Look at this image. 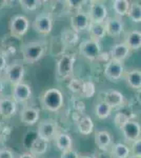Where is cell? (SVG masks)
<instances>
[{"label": "cell", "instance_id": "6da1fadb", "mask_svg": "<svg viewBox=\"0 0 141 158\" xmlns=\"http://www.w3.org/2000/svg\"><path fill=\"white\" fill-rule=\"evenodd\" d=\"M48 52V43L43 40L30 41L21 45L20 53L22 55V61L27 64H34L44 57Z\"/></svg>", "mask_w": 141, "mask_h": 158}, {"label": "cell", "instance_id": "7a4b0ae2", "mask_svg": "<svg viewBox=\"0 0 141 158\" xmlns=\"http://www.w3.org/2000/svg\"><path fill=\"white\" fill-rule=\"evenodd\" d=\"M40 103L42 108L50 112H58L64 104L63 93L59 89H48L40 96Z\"/></svg>", "mask_w": 141, "mask_h": 158}, {"label": "cell", "instance_id": "3957f363", "mask_svg": "<svg viewBox=\"0 0 141 158\" xmlns=\"http://www.w3.org/2000/svg\"><path fill=\"white\" fill-rule=\"evenodd\" d=\"M75 56L71 53H63L56 62V78L58 80H66L73 76Z\"/></svg>", "mask_w": 141, "mask_h": 158}, {"label": "cell", "instance_id": "277c9868", "mask_svg": "<svg viewBox=\"0 0 141 158\" xmlns=\"http://www.w3.org/2000/svg\"><path fill=\"white\" fill-rule=\"evenodd\" d=\"M4 72V80L7 81L12 86L23 82V78L25 75L24 65L21 61H13L6 65Z\"/></svg>", "mask_w": 141, "mask_h": 158}, {"label": "cell", "instance_id": "5b68a950", "mask_svg": "<svg viewBox=\"0 0 141 158\" xmlns=\"http://www.w3.org/2000/svg\"><path fill=\"white\" fill-rule=\"evenodd\" d=\"M79 54L82 56L83 58L88 60H97L99 58L100 54L102 52L101 43L100 41H96L94 39H85L82 42H80L78 47Z\"/></svg>", "mask_w": 141, "mask_h": 158}, {"label": "cell", "instance_id": "8992f818", "mask_svg": "<svg viewBox=\"0 0 141 158\" xmlns=\"http://www.w3.org/2000/svg\"><path fill=\"white\" fill-rule=\"evenodd\" d=\"M88 10V16L91 22L96 23H103L109 17L107 7L102 1H91Z\"/></svg>", "mask_w": 141, "mask_h": 158}, {"label": "cell", "instance_id": "52a82bcc", "mask_svg": "<svg viewBox=\"0 0 141 158\" xmlns=\"http://www.w3.org/2000/svg\"><path fill=\"white\" fill-rule=\"evenodd\" d=\"M30 29V20L23 15H16L10 22V35L17 39L23 37Z\"/></svg>", "mask_w": 141, "mask_h": 158}, {"label": "cell", "instance_id": "ba28073f", "mask_svg": "<svg viewBox=\"0 0 141 158\" xmlns=\"http://www.w3.org/2000/svg\"><path fill=\"white\" fill-rule=\"evenodd\" d=\"M54 20L51 14L48 13H40L35 17L34 21H33V29L36 33L43 36H47L50 34L53 30Z\"/></svg>", "mask_w": 141, "mask_h": 158}, {"label": "cell", "instance_id": "9c48e42d", "mask_svg": "<svg viewBox=\"0 0 141 158\" xmlns=\"http://www.w3.org/2000/svg\"><path fill=\"white\" fill-rule=\"evenodd\" d=\"M59 132L58 124L56 120L54 119H43L38 123V130H37V137L41 138L45 141H50L54 139Z\"/></svg>", "mask_w": 141, "mask_h": 158}, {"label": "cell", "instance_id": "30bf717a", "mask_svg": "<svg viewBox=\"0 0 141 158\" xmlns=\"http://www.w3.org/2000/svg\"><path fill=\"white\" fill-rule=\"evenodd\" d=\"M125 72L123 62L110 59L104 65V76L112 82H117L123 77Z\"/></svg>", "mask_w": 141, "mask_h": 158}, {"label": "cell", "instance_id": "8fae6325", "mask_svg": "<svg viewBox=\"0 0 141 158\" xmlns=\"http://www.w3.org/2000/svg\"><path fill=\"white\" fill-rule=\"evenodd\" d=\"M89 22L91 21H89L88 13L85 11L82 10V11L76 12L71 16V30H73L77 34L82 33L88 30Z\"/></svg>", "mask_w": 141, "mask_h": 158}, {"label": "cell", "instance_id": "7c38bea8", "mask_svg": "<svg viewBox=\"0 0 141 158\" xmlns=\"http://www.w3.org/2000/svg\"><path fill=\"white\" fill-rule=\"evenodd\" d=\"M32 97V89L25 82H20L12 89V98L16 103H25Z\"/></svg>", "mask_w": 141, "mask_h": 158}, {"label": "cell", "instance_id": "4fadbf2b", "mask_svg": "<svg viewBox=\"0 0 141 158\" xmlns=\"http://www.w3.org/2000/svg\"><path fill=\"white\" fill-rule=\"evenodd\" d=\"M106 27V35L111 37H118L122 34L124 31V22L122 18L118 16L107 17L106 21L103 22Z\"/></svg>", "mask_w": 141, "mask_h": 158}, {"label": "cell", "instance_id": "5bb4252c", "mask_svg": "<svg viewBox=\"0 0 141 158\" xmlns=\"http://www.w3.org/2000/svg\"><path fill=\"white\" fill-rule=\"evenodd\" d=\"M123 133V136L126 141L133 142L140 138L141 135V126L138 121L130 119L124 123V126L120 129Z\"/></svg>", "mask_w": 141, "mask_h": 158}, {"label": "cell", "instance_id": "9a60e30c", "mask_svg": "<svg viewBox=\"0 0 141 158\" xmlns=\"http://www.w3.org/2000/svg\"><path fill=\"white\" fill-rule=\"evenodd\" d=\"M40 113L39 110L34 108V106H24L19 113V118L21 122L25 126H35L39 120Z\"/></svg>", "mask_w": 141, "mask_h": 158}, {"label": "cell", "instance_id": "2e32d148", "mask_svg": "<svg viewBox=\"0 0 141 158\" xmlns=\"http://www.w3.org/2000/svg\"><path fill=\"white\" fill-rule=\"evenodd\" d=\"M17 112V103L10 96H0V116L4 119L11 118Z\"/></svg>", "mask_w": 141, "mask_h": 158}, {"label": "cell", "instance_id": "e0dca14e", "mask_svg": "<svg viewBox=\"0 0 141 158\" xmlns=\"http://www.w3.org/2000/svg\"><path fill=\"white\" fill-rule=\"evenodd\" d=\"M131 52L132 51L129 49V47L123 41L116 43L113 45L111 51H110V59L123 62L124 60H126L130 57Z\"/></svg>", "mask_w": 141, "mask_h": 158}, {"label": "cell", "instance_id": "ac0fdd59", "mask_svg": "<svg viewBox=\"0 0 141 158\" xmlns=\"http://www.w3.org/2000/svg\"><path fill=\"white\" fill-rule=\"evenodd\" d=\"M103 101H106L112 109H120L124 104L125 99L121 92L117 90H109L104 93Z\"/></svg>", "mask_w": 141, "mask_h": 158}, {"label": "cell", "instance_id": "d6986e66", "mask_svg": "<svg viewBox=\"0 0 141 158\" xmlns=\"http://www.w3.org/2000/svg\"><path fill=\"white\" fill-rule=\"evenodd\" d=\"M113 141V135L107 130H97L95 132V143L102 151L109 149Z\"/></svg>", "mask_w": 141, "mask_h": 158}, {"label": "cell", "instance_id": "ffe728a7", "mask_svg": "<svg viewBox=\"0 0 141 158\" xmlns=\"http://www.w3.org/2000/svg\"><path fill=\"white\" fill-rule=\"evenodd\" d=\"M122 78L127 83V85L134 90L141 89V71L139 69H132V70L125 71Z\"/></svg>", "mask_w": 141, "mask_h": 158}, {"label": "cell", "instance_id": "44dd1931", "mask_svg": "<svg viewBox=\"0 0 141 158\" xmlns=\"http://www.w3.org/2000/svg\"><path fill=\"white\" fill-rule=\"evenodd\" d=\"M53 140L55 142L56 148H57L59 151H61V153L73 149V138L68 133L58 132Z\"/></svg>", "mask_w": 141, "mask_h": 158}, {"label": "cell", "instance_id": "7402d4cb", "mask_svg": "<svg viewBox=\"0 0 141 158\" xmlns=\"http://www.w3.org/2000/svg\"><path fill=\"white\" fill-rule=\"evenodd\" d=\"M125 44L131 51H137L141 48V32L138 30L127 31L124 35Z\"/></svg>", "mask_w": 141, "mask_h": 158}, {"label": "cell", "instance_id": "603a6c76", "mask_svg": "<svg viewBox=\"0 0 141 158\" xmlns=\"http://www.w3.org/2000/svg\"><path fill=\"white\" fill-rule=\"evenodd\" d=\"M89 32V35L91 39H94L96 41H100L106 36V31L104 23H96V22H89V27L86 30Z\"/></svg>", "mask_w": 141, "mask_h": 158}, {"label": "cell", "instance_id": "cb8c5ba5", "mask_svg": "<svg viewBox=\"0 0 141 158\" xmlns=\"http://www.w3.org/2000/svg\"><path fill=\"white\" fill-rule=\"evenodd\" d=\"M48 150V142L45 141L39 137H37L36 139L33 140V142L31 143L30 147V153L33 156H41V155L45 154Z\"/></svg>", "mask_w": 141, "mask_h": 158}, {"label": "cell", "instance_id": "d4e9b609", "mask_svg": "<svg viewBox=\"0 0 141 158\" xmlns=\"http://www.w3.org/2000/svg\"><path fill=\"white\" fill-rule=\"evenodd\" d=\"M77 128L80 134L89 135L94 131V121L89 116H82L77 122Z\"/></svg>", "mask_w": 141, "mask_h": 158}, {"label": "cell", "instance_id": "484cf974", "mask_svg": "<svg viewBox=\"0 0 141 158\" xmlns=\"http://www.w3.org/2000/svg\"><path fill=\"white\" fill-rule=\"evenodd\" d=\"M79 40V34L71 29H65L61 32V41L62 44L68 48L74 47Z\"/></svg>", "mask_w": 141, "mask_h": 158}, {"label": "cell", "instance_id": "4316f807", "mask_svg": "<svg viewBox=\"0 0 141 158\" xmlns=\"http://www.w3.org/2000/svg\"><path fill=\"white\" fill-rule=\"evenodd\" d=\"M111 154L113 158H129L131 155L130 147L122 142H118L112 146Z\"/></svg>", "mask_w": 141, "mask_h": 158}, {"label": "cell", "instance_id": "83f0119b", "mask_svg": "<svg viewBox=\"0 0 141 158\" xmlns=\"http://www.w3.org/2000/svg\"><path fill=\"white\" fill-rule=\"evenodd\" d=\"M131 2L129 0H115L112 2V6L114 12L116 13V16L122 18L123 16H126L130 9Z\"/></svg>", "mask_w": 141, "mask_h": 158}, {"label": "cell", "instance_id": "f1b7e54d", "mask_svg": "<svg viewBox=\"0 0 141 158\" xmlns=\"http://www.w3.org/2000/svg\"><path fill=\"white\" fill-rule=\"evenodd\" d=\"M113 109L107 104L106 101L101 100L95 106V114L99 119H106L111 116Z\"/></svg>", "mask_w": 141, "mask_h": 158}, {"label": "cell", "instance_id": "f546056e", "mask_svg": "<svg viewBox=\"0 0 141 158\" xmlns=\"http://www.w3.org/2000/svg\"><path fill=\"white\" fill-rule=\"evenodd\" d=\"M129 18L132 20L135 23H140L141 22V6L139 2L134 1L131 2L130 4V9L129 12H127V15Z\"/></svg>", "mask_w": 141, "mask_h": 158}, {"label": "cell", "instance_id": "4dcf8cb0", "mask_svg": "<svg viewBox=\"0 0 141 158\" xmlns=\"http://www.w3.org/2000/svg\"><path fill=\"white\" fill-rule=\"evenodd\" d=\"M43 2L41 0H21L19 1V4L21 6L22 11L31 13V12H35L42 6Z\"/></svg>", "mask_w": 141, "mask_h": 158}, {"label": "cell", "instance_id": "1f68e13d", "mask_svg": "<svg viewBox=\"0 0 141 158\" xmlns=\"http://www.w3.org/2000/svg\"><path fill=\"white\" fill-rule=\"evenodd\" d=\"M85 3V1H82V0H68V1H64V6L65 10L68 12H79L82 11V7Z\"/></svg>", "mask_w": 141, "mask_h": 158}, {"label": "cell", "instance_id": "d6a6232c", "mask_svg": "<svg viewBox=\"0 0 141 158\" xmlns=\"http://www.w3.org/2000/svg\"><path fill=\"white\" fill-rule=\"evenodd\" d=\"M95 92H96V89H95L94 83L92 82V81H84L80 96L81 97H84V98H91L94 96Z\"/></svg>", "mask_w": 141, "mask_h": 158}, {"label": "cell", "instance_id": "836d02e7", "mask_svg": "<svg viewBox=\"0 0 141 158\" xmlns=\"http://www.w3.org/2000/svg\"><path fill=\"white\" fill-rule=\"evenodd\" d=\"M83 83H84V80H82V79L71 78L70 82H68V89H70L72 92H74V93L80 95L81 91H82V88H83Z\"/></svg>", "mask_w": 141, "mask_h": 158}, {"label": "cell", "instance_id": "e575fe53", "mask_svg": "<svg viewBox=\"0 0 141 158\" xmlns=\"http://www.w3.org/2000/svg\"><path fill=\"white\" fill-rule=\"evenodd\" d=\"M131 116H129L127 114L123 113V112H118L115 116V119H114V123L116 124V127L118 129H121L122 127L124 126V123L126 122L127 120H130Z\"/></svg>", "mask_w": 141, "mask_h": 158}, {"label": "cell", "instance_id": "d590c367", "mask_svg": "<svg viewBox=\"0 0 141 158\" xmlns=\"http://www.w3.org/2000/svg\"><path fill=\"white\" fill-rule=\"evenodd\" d=\"M131 154L136 156H141V139H137L132 142V148H130Z\"/></svg>", "mask_w": 141, "mask_h": 158}, {"label": "cell", "instance_id": "8d00e7d4", "mask_svg": "<svg viewBox=\"0 0 141 158\" xmlns=\"http://www.w3.org/2000/svg\"><path fill=\"white\" fill-rule=\"evenodd\" d=\"M79 154L77 153V151H75L74 149L68 150L65 152L61 153V157L60 158H79Z\"/></svg>", "mask_w": 141, "mask_h": 158}, {"label": "cell", "instance_id": "74e56055", "mask_svg": "<svg viewBox=\"0 0 141 158\" xmlns=\"http://www.w3.org/2000/svg\"><path fill=\"white\" fill-rule=\"evenodd\" d=\"M0 158H15V156L12 150L7 148H2L0 149Z\"/></svg>", "mask_w": 141, "mask_h": 158}, {"label": "cell", "instance_id": "f35d334b", "mask_svg": "<svg viewBox=\"0 0 141 158\" xmlns=\"http://www.w3.org/2000/svg\"><path fill=\"white\" fill-rule=\"evenodd\" d=\"M7 65V59H6V55L0 50V73L3 72L6 70Z\"/></svg>", "mask_w": 141, "mask_h": 158}, {"label": "cell", "instance_id": "ab89813d", "mask_svg": "<svg viewBox=\"0 0 141 158\" xmlns=\"http://www.w3.org/2000/svg\"><path fill=\"white\" fill-rule=\"evenodd\" d=\"M18 158H36V157L33 156V155L31 154L30 152H25V153H22V154H20Z\"/></svg>", "mask_w": 141, "mask_h": 158}, {"label": "cell", "instance_id": "60d3db41", "mask_svg": "<svg viewBox=\"0 0 141 158\" xmlns=\"http://www.w3.org/2000/svg\"><path fill=\"white\" fill-rule=\"evenodd\" d=\"M3 91H4V80L1 77V75H0V96L3 93Z\"/></svg>", "mask_w": 141, "mask_h": 158}, {"label": "cell", "instance_id": "b9f144b4", "mask_svg": "<svg viewBox=\"0 0 141 158\" xmlns=\"http://www.w3.org/2000/svg\"><path fill=\"white\" fill-rule=\"evenodd\" d=\"M6 1H0V9H2L3 6H6Z\"/></svg>", "mask_w": 141, "mask_h": 158}, {"label": "cell", "instance_id": "7bdbcfd3", "mask_svg": "<svg viewBox=\"0 0 141 158\" xmlns=\"http://www.w3.org/2000/svg\"><path fill=\"white\" fill-rule=\"evenodd\" d=\"M129 158H141V156H136V155H132V154H131L130 156H129Z\"/></svg>", "mask_w": 141, "mask_h": 158}, {"label": "cell", "instance_id": "ee69618b", "mask_svg": "<svg viewBox=\"0 0 141 158\" xmlns=\"http://www.w3.org/2000/svg\"><path fill=\"white\" fill-rule=\"evenodd\" d=\"M79 158H95L94 156H82V157H79Z\"/></svg>", "mask_w": 141, "mask_h": 158}]
</instances>
